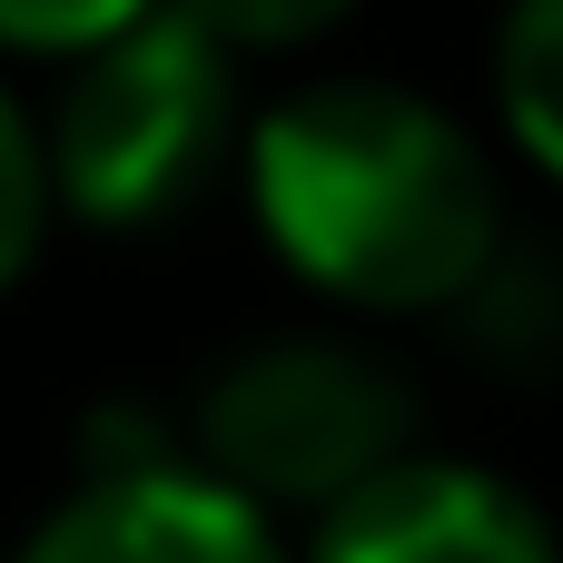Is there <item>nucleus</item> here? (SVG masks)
<instances>
[{
	"label": "nucleus",
	"mask_w": 563,
	"mask_h": 563,
	"mask_svg": "<svg viewBox=\"0 0 563 563\" xmlns=\"http://www.w3.org/2000/svg\"><path fill=\"white\" fill-rule=\"evenodd\" d=\"M267 247L336 307H455L505 247L485 148L396 79H307L247 139Z\"/></svg>",
	"instance_id": "1"
},
{
	"label": "nucleus",
	"mask_w": 563,
	"mask_h": 563,
	"mask_svg": "<svg viewBox=\"0 0 563 563\" xmlns=\"http://www.w3.org/2000/svg\"><path fill=\"white\" fill-rule=\"evenodd\" d=\"M40 139L69 218L89 228L178 218L238 139V69L208 30H188L178 10H148L69 69Z\"/></svg>",
	"instance_id": "2"
},
{
	"label": "nucleus",
	"mask_w": 563,
	"mask_h": 563,
	"mask_svg": "<svg viewBox=\"0 0 563 563\" xmlns=\"http://www.w3.org/2000/svg\"><path fill=\"white\" fill-rule=\"evenodd\" d=\"M188 445L257 515H336L416 455V396L386 356L346 336H267L208 376Z\"/></svg>",
	"instance_id": "3"
},
{
	"label": "nucleus",
	"mask_w": 563,
	"mask_h": 563,
	"mask_svg": "<svg viewBox=\"0 0 563 563\" xmlns=\"http://www.w3.org/2000/svg\"><path fill=\"white\" fill-rule=\"evenodd\" d=\"M307 563H563L554 525L485 465L406 455L336 515H317Z\"/></svg>",
	"instance_id": "4"
},
{
	"label": "nucleus",
	"mask_w": 563,
	"mask_h": 563,
	"mask_svg": "<svg viewBox=\"0 0 563 563\" xmlns=\"http://www.w3.org/2000/svg\"><path fill=\"white\" fill-rule=\"evenodd\" d=\"M10 563H287V544L208 465H148V475H79V495L40 515V534Z\"/></svg>",
	"instance_id": "5"
},
{
	"label": "nucleus",
	"mask_w": 563,
	"mask_h": 563,
	"mask_svg": "<svg viewBox=\"0 0 563 563\" xmlns=\"http://www.w3.org/2000/svg\"><path fill=\"white\" fill-rule=\"evenodd\" d=\"M445 317H455L465 356H485L505 376H563V247L505 238Z\"/></svg>",
	"instance_id": "6"
},
{
	"label": "nucleus",
	"mask_w": 563,
	"mask_h": 563,
	"mask_svg": "<svg viewBox=\"0 0 563 563\" xmlns=\"http://www.w3.org/2000/svg\"><path fill=\"white\" fill-rule=\"evenodd\" d=\"M495 109L515 148L563 178V0H515L495 30Z\"/></svg>",
	"instance_id": "7"
},
{
	"label": "nucleus",
	"mask_w": 563,
	"mask_h": 563,
	"mask_svg": "<svg viewBox=\"0 0 563 563\" xmlns=\"http://www.w3.org/2000/svg\"><path fill=\"white\" fill-rule=\"evenodd\" d=\"M59 188H49V139L30 129V109L0 89V287L40 257V228H49Z\"/></svg>",
	"instance_id": "8"
},
{
	"label": "nucleus",
	"mask_w": 563,
	"mask_h": 563,
	"mask_svg": "<svg viewBox=\"0 0 563 563\" xmlns=\"http://www.w3.org/2000/svg\"><path fill=\"white\" fill-rule=\"evenodd\" d=\"M188 30H208L228 59H267V49H307V40H327L356 0H168Z\"/></svg>",
	"instance_id": "9"
},
{
	"label": "nucleus",
	"mask_w": 563,
	"mask_h": 563,
	"mask_svg": "<svg viewBox=\"0 0 563 563\" xmlns=\"http://www.w3.org/2000/svg\"><path fill=\"white\" fill-rule=\"evenodd\" d=\"M158 0H0V49L30 59H89L99 40H119L129 20H148Z\"/></svg>",
	"instance_id": "10"
}]
</instances>
